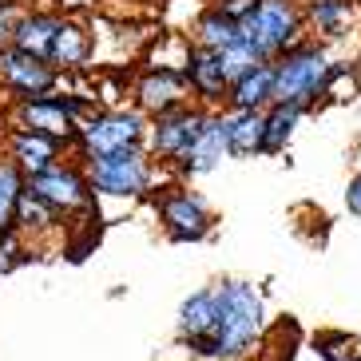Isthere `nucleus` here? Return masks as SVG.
<instances>
[{"mask_svg":"<svg viewBox=\"0 0 361 361\" xmlns=\"http://www.w3.org/2000/svg\"><path fill=\"white\" fill-rule=\"evenodd\" d=\"M219 290V361H246L266 338V306L255 282H223Z\"/></svg>","mask_w":361,"mask_h":361,"instance_id":"1","label":"nucleus"},{"mask_svg":"<svg viewBox=\"0 0 361 361\" xmlns=\"http://www.w3.org/2000/svg\"><path fill=\"white\" fill-rule=\"evenodd\" d=\"M329 72H334V60H329L326 44L306 36L298 48H290L274 60V104L314 111L326 96Z\"/></svg>","mask_w":361,"mask_h":361,"instance_id":"2","label":"nucleus"},{"mask_svg":"<svg viewBox=\"0 0 361 361\" xmlns=\"http://www.w3.org/2000/svg\"><path fill=\"white\" fill-rule=\"evenodd\" d=\"M147 128L151 119L139 107H96L80 123L75 159H99V155H111V151H123V147H143Z\"/></svg>","mask_w":361,"mask_h":361,"instance_id":"3","label":"nucleus"},{"mask_svg":"<svg viewBox=\"0 0 361 361\" xmlns=\"http://www.w3.org/2000/svg\"><path fill=\"white\" fill-rule=\"evenodd\" d=\"M243 40L262 60H278L282 52L306 40V12L302 0H258V8L243 20Z\"/></svg>","mask_w":361,"mask_h":361,"instance_id":"4","label":"nucleus"},{"mask_svg":"<svg viewBox=\"0 0 361 361\" xmlns=\"http://www.w3.org/2000/svg\"><path fill=\"white\" fill-rule=\"evenodd\" d=\"M96 107L87 104L84 96H64V92H52V96L28 99V104L12 107L8 128H24V131H40V135L64 143L68 151H75V139H80V123L84 116H92Z\"/></svg>","mask_w":361,"mask_h":361,"instance_id":"5","label":"nucleus"},{"mask_svg":"<svg viewBox=\"0 0 361 361\" xmlns=\"http://www.w3.org/2000/svg\"><path fill=\"white\" fill-rule=\"evenodd\" d=\"M92 191L107 199H143L155 187V167L159 163L147 155V147H123L99 159H84Z\"/></svg>","mask_w":361,"mask_h":361,"instance_id":"6","label":"nucleus"},{"mask_svg":"<svg viewBox=\"0 0 361 361\" xmlns=\"http://www.w3.org/2000/svg\"><path fill=\"white\" fill-rule=\"evenodd\" d=\"M207 119H211V111L199 104H187L179 107V111H171V116H159L151 119L147 128V155L159 167H179L183 155L195 147V139L202 135V128H207Z\"/></svg>","mask_w":361,"mask_h":361,"instance_id":"7","label":"nucleus"},{"mask_svg":"<svg viewBox=\"0 0 361 361\" xmlns=\"http://www.w3.org/2000/svg\"><path fill=\"white\" fill-rule=\"evenodd\" d=\"M28 191L36 199H44L48 207H56L60 214H87L96 207L87 167H80L75 159H60L48 171H40V175H28Z\"/></svg>","mask_w":361,"mask_h":361,"instance_id":"8","label":"nucleus"},{"mask_svg":"<svg viewBox=\"0 0 361 361\" xmlns=\"http://www.w3.org/2000/svg\"><path fill=\"white\" fill-rule=\"evenodd\" d=\"M155 207H159L163 234H167L171 243H202V238L211 234V226H214L207 199L195 195V191H187V187H179V183L163 187L159 199H155Z\"/></svg>","mask_w":361,"mask_h":361,"instance_id":"9","label":"nucleus"},{"mask_svg":"<svg viewBox=\"0 0 361 361\" xmlns=\"http://www.w3.org/2000/svg\"><path fill=\"white\" fill-rule=\"evenodd\" d=\"M0 87L12 96V104H28V99L60 92V72L48 60L8 44V48H0Z\"/></svg>","mask_w":361,"mask_h":361,"instance_id":"10","label":"nucleus"},{"mask_svg":"<svg viewBox=\"0 0 361 361\" xmlns=\"http://www.w3.org/2000/svg\"><path fill=\"white\" fill-rule=\"evenodd\" d=\"M187 104H195V99H191V84L179 68H147L135 80V107L147 119L171 116Z\"/></svg>","mask_w":361,"mask_h":361,"instance_id":"11","label":"nucleus"},{"mask_svg":"<svg viewBox=\"0 0 361 361\" xmlns=\"http://www.w3.org/2000/svg\"><path fill=\"white\" fill-rule=\"evenodd\" d=\"M183 75H187V84H191V99H195L199 107H207V111H223V107H226L231 80H226V72H223V60H219V52L191 44L187 64H183Z\"/></svg>","mask_w":361,"mask_h":361,"instance_id":"12","label":"nucleus"},{"mask_svg":"<svg viewBox=\"0 0 361 361\" xmlns=\"http://www.w3.org/2000/svg\"><path fill=\"white\" fill-rule=\"evenodd\" d=\"M223 159H231V143H226V107L223 111H211L202 135L195 139V147L183 155V163L175 171H179V179H202V175H211L214 167H223Z\"/></svg>","mask_w":361,"mask_h":361,"instance_id":"13","label":"nucleus"},{"mask_svg":"<svg viewBox=\"0 0 361 361\" xmlns=\"http://www.w3.org/2000/svg\"><path fill=\"white\" fill-rule=\"evenodd\" d=\"M64 143H56V139L40 135V131H24V128H8V135H4V159H12L16 167L24 171V179L28 175H40V171H48L52 163H60V155H64Z\"/></svg>","mask_w":361,"mask_h":361,"instance_id":"14","label":"nucleus"},{"mask_svg":"<svg viewBox=\"0 0 361 361\" xmlns=\"http://www.w3.org/2000/svg\"><path fill=\"white\" fill-rule=\"evenodd\" d=\"M302 12L314 40H341L357 20V0H302Z\"/></svg>","mask_w":361,"mask_h":361,"instance_id":"15","label":"nucleus"},{"mask_svg":"<svg viewBox=\"0 0 361 361\" xmlns=\"http://www.w3.org/2000/svg\"><path fill=\"white\" fill-rule=\"evenodd\" d=\"M274 104V60L255 64L226 92V111H266Z\"/></svg>","mask_w":361,"mask_h":361,"instance_id":"16","label":"nucleus"},{"mask_svg":"<svg viewBox=\"0 0 361 361\" xmlns=\"http://www.w3.org/2000/svg\"><path fill=\"white\" fill-rule=\"evenodd\" d=\"M179 338L183 345L207 338L219 341V290H199L179 306Z\"/></svg>","mask_w":361,"mask_h":361,"instance_id":"17","label":"nucleus"},{"mask_svg":"<svg viewBox=\"0 0 361 361\" xmlns=\"http://www.w3.org/2000/svg\"><path fill=\"white\" fill-rule=\"evenodd\" d=\"M60 24H64V16H56V12H24L20 20H16V28H12V48L48 60Z\"/></svg>","mask_w":361,"mask_h":361,"instance_id":"18","label":"nucleus"},{"mask_svg":"<svg viewBox=\"0 0 361 361\" xmlns=\"http://www.w3.org/2000/svg\"><path fill=\"white\" fill-rule=\"evenodd\" d=\"M231 159H255L266 143V111H226Z\"/></svg>","mask_w":361,"mask_h":361,"instance_id":"19","label":"nucleus"},{"mask_svg":"<svg viewBox=\"0 0 361 361\" xmlns=\"http://www.w3.org/2000/svg\"><path fill=\"white\" fill-rule=\"evenodd\" d=\"M87 60H92V36H87L75 20H64L60 32H56V40H52L48 64L64 75V72H84Z\"/></svg>","mask_w":361,"mask_h":361,"instance_id":"20","label":"nucleus"},{"mask_svg":"<svg viewBox=\"0 0 361 361\" xmlns=\"http://www.w3.org/2000/svg\"><path fill=\"white\" fill-rule=\"evenodd\" d=\"M238 40H243V24L234 20V16H226L219 4H207V8L199 12L195 28H191V44L211 48V52H223V48H231V44H238Z\"/></svg>","mask_w":361,"mask_h":361,"instance_id":"21","label":"nucleus"},{"mask_svg":"<svg viewBox=\"0 0 361 361\" xmlns=\"http://www.w3.org/2000/svg\"><path fill=\"white\" fill-rule=\"evenodd\" d=\"M64 226V214L56 211V207H48L44 199H36L28 187H24L20 202H16V219H12V231L20 234L24 243L28 238H44V234H52Z\"/></svg>","mask_w":361,"mask_h":361,"instance_id":"22","label":"nucleus"},{"mask_svg":"<svg viewBox=\"0 0 361 361\" xmlns=\"http://www.w3.org/2000/svg\"><path fill=\"white\" fill-rule=\"evenodd\" d=\"M302 107H290V104H270L266 107V143H262V155H282L294 139L298 123H302Z\"/></svg>","mask_w":361,"mask_h":361,"instance_id":"23","label":"nucleus"},{"mask_svg":"<svg viewBox=\"0 0 361 361\" xmlns=\"http://www.w3.org/2000/svg\"><path fill=\"white\" fill-rule=\"evenodd\" d=\"M24 187H28L24 171L16 167L12 159H0V234L12 231V219H16V202H20Z\"/></svg>","mask_w":361,"mask_h":361,"instance_id":"24","label":"nucleus"},{"mask_svg":"<svg viewBox=\"0 0 361 361\" xmlns=\"http://www.w3.org/2000/svg\"><path fill=\"white\" fill-rule=\"evenodd\" d=\"M314 350L322 361H361V341L345 329H322L314 334Z\"/></svg>","mask_w":361,"mask_h":361,"instance_id":"25","label":"nucleus"},{"mask_svg":"<svg viewBox=\"0 0 361 361\" xmlns=\"http://www.w3.org/2000/svg\"><path fill=\"white\" fill-rule=\"evenodd\" d=\"M361 96V60L357 64H334L326 80V104H353Z\"/></svg>","mask_w":361,"mask_h":361,"instance_id":"26","label":"nucleus"},{"mask_svg":"<svg viewBox=\"0 0 361 361\" xmlns=\"http://www.w3.org/2000/svg\"><path fill=\"white\" fill-rule=\"evenodd\" d=\"M219 60H223V72H226V80H231V84L238 80V75H246L255 64H262V56H258L246 40H238V44H231V48H223V52H219Z\"/></svg>","mask_w":361,"mask_h":361,"instance_id":"27","label":"nucleus"},{"mask_svg":"<svg viewBox=\"0 0 361 361\" xmlns=\"http://www.w3.org/2000/svg\"><path fill=\"white\" fill-rule=\"evenodd\" d=\"M32 258V250H28V243H24L16 231H4L0 234V274H8V270H16L20 262H28Z\"/></svg>","mask_w":361,"mask_h":361,"instance_id":"28","label":"nucleus"},{"mask_svg":"<svg viewBox=\"0 0 361 361\" xmlns=\"http://www.w3.org/2000/svg\"><path fill=\"white\" fill-rule=\"evenodd\" d=\"M20 0H0V48H8L12 44V28L20 20Z\"/></svg>","mask_w":361,"mask_h":361,"instance_id":"29","label":"nucleus"},{"mask_svg":"<svg viewBox=\"0 0 361 361\" xmlns=\"http://www.w3.org/2000/svg\"><path fill=\"white\" fill-rule=\"evenodd\" d=\"M214 4H219V8L226 12V16H234L238 24H243L246 16H250V12L258 8V0H214Z\"/></svg>","mask_w":361,"mask_h":361,"instance_id":"30","label":"nucleus"},{"mask_svg":"<svg viewBox=\"0 0 361 361\" xmlns=\"http://www.w3.org/2000/svg\"><path fill=\"white\" fill-rule=\"evenodd\" d=\"M345 211H350L353 219H361V171L350 175V183H345Z\"/></svg>","mask_w":361,"mask_h":361,"instance_id":"31","label":"nucleus"},{"mask_svg":"<svg viewBox=\"0 0 361 361\" xmlns=\"http://www.w3.org/2000/svg\"><path fill=\"white\" fill-rule=\"evenodd\" d=\"M357 4H361V0H357Z\"/></svg>","mask_w":361,"mask_h":361,"instance_id":"32","label":"nucleus"}]
</instances>
